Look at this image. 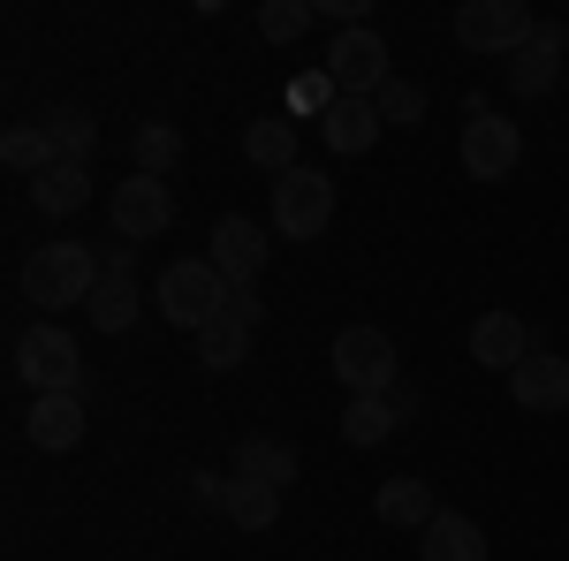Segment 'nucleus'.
<instances>
[{"instance_id": "nucleus-1", "label": "nucleus", "mask_w": 569, "mask_h": 561, "mask_svg": "<svg viewBox=\"0 0 569 561\" xmlns=\"http://www.w3.org/2000/svg\"><path fill=\"white\" fill-rule=\"evenodd\" d=\"M91 289H99V251L91 243H39L23 259V297L46 303V319L69 311V303H91Z\"/></svg>"}, {"instance_id": "nucleus-2", "label": "nucleus", "mask_w": 569, "mask_h": 561, "mask_svg": "<svg viewBox=\"0 0 569 561\" xmlns=\"http://www.w3.org/2000/svg\"><path fill=\"white\" fill-rule=\"evenodd\" d=\"M16 380L31 394H84V349H77V334L53 327V319L23 327L16 334Z\"/></svg>"}, {"instance_id": "nucleus-3", "label": "nucleus", "mask_w": 569, "mask_h": 561, "mask_svg": "<svg viewBox=\"0 0 569 561\" xmlns=\"http://www.w3.org/2000/svg\"><path fill=\"white\" fill-rule=\"evenodd\" d=\"M220 303H228V281L213 273V259H176L152 281V311L168 327H182V334H206L220 319Z\"/></svg>"}, {"instance_id": "nucleus-4", "label": "nucleus", "mask_w": 569, "mask_h": 561, "mask_svg": "<svg viewBox=\"0 0 569 561\" xmlns=\"http://www.w3.org/2000/svg\"><path fill=\"white\" fill-rule=\"evenodd\" d=\"M525 160V130L509 114H493L486 99H463V168L471 182H509Z\"/></svg>"}, {"instance_id": "nucleus-5", "label": "nucleus", "mask_w": 569, "mask_h": 561, "mask_svg": "<svg viewBox=\"0 0 569 561\" xmlns=\"http://www.w3.org/2000/svg\"><path fill=\"white\" fill-rule=\"evenodd\" d=\"M327 357H335V380H342L350 394H395V388H402L395 342L380 334V327H342Z\"/></svg>"}, {"instance_id": "nucleus-6", "label": "nucleus", "mask_w": 569, "mask_h": 561, "mask_svg": "<svg viewBox=\"0 0 569 561\" xmlns=\"http://www.w3.org/2000/svg\"><path fill=\"white\" fill-rule=\"evenodd\" d=\"M107 220H114L122 243H152V236L176 228V190H168L160 174H130V182L107 190Z\"/></svg>"}, {"instance_id": "nucleus-7", "label": "nucleus", "mask_w": 569, "mask_h": 561, "mask_svg": "<svg viewBox=\"0 0 569 561\" xmlns=\"http://www.w3.org/2000/svg\"><path fill=\"white\" fill-rule=\"evenodd\" d=\"M327 220H335V182L319 168H289L273 182V228L289 236V243H311V236H327Z\"/></svg>"}, {"instance_id": "nucleus-8", "label": "nucleus", "mask_w": 569, "mask_h": 561, "mask_svg": "<svg viewBox=\"0 0 569 561\" xmlns=\"http://www.w3.org/2000/svg\"><path fill=\"white\" fill-rule=\"evenodd\" d=\"M531 8L525 0H463L456 8V39L471 46V53H525L531 46Z\"/></svg>"}, {"instance_id": "nucleus-9", "label": "nucleus", "mask_w": 569, "mask_h": 561, "mask_svg": "<svg viewBox=\"0 0 569 561\" xmlns=\"http://www.w3.org/2000/svg\"><path fill=\"white\" fill-rule=\"evenodd\" d=\"M327 77H335V91H350V99H372V91L388 84V39L372 31V23H357V31H335V46H327Z\"/></svg>"}, {"instance_id": "nucleus-10", "label": "nucleus", "mask_w": 569, "mask_h": 561, "mask_svg": "<svg viewBox=\"0 0 569 561\" xmlns=\"http://www.w3.org/2000/svg\"><path fill=\"white\" fill-rule=\"evenodd\" d=\"M206 243H213L206 259H213V273L228 281V289H259V273H266V251H273V243H266V228H259V220H243V213H220Z\"/></svg>"}, {"instance_id": "nucleus-11", "label": "nucleus", "mask_w": 569, "mask_h": 561, "mask_svg": "<svg viewBox=\"0 0 569 561\" xmlns=\"http://www.w3.org/2000/svg\"><path fill=\"white\" fill-rule=\"evenodd\" d=\"M562 61H569V31H562V23H539L525 53H509V69H501V77H509L517 99H547V91L562 84Z\"/></svg>"}, {"instance_id": "nucleus-12", "label": "nucleus", "mask_w": 569, "mask_h": 561, "mask_svg": "<svg viewBox=\"0 0 569 561\" xmlns=\"http://www.w3.org/2000/svg\"><path fill=\"white\" fill-rule=\"evenodd\" d=\"M525 357H539V334H531L517 311H486L479 327H471V364H486V372H517Z\"/></svg>"}, {"instance_id": "nucleus-13", "label": "nucleus", "mask_w": 569, "mask_h": 561, "mask_svg": "<svg viewBox=\"0 0 569 561\" xmlns=\"http://www.w3.org/2000/svg\"><path fill=\"white\" fill-rule=\"evenodd\" d=\"M23 432H31V448H46V455H69L84 440V394H31Z\"/></svg>"}, {"instance_id": "nucleus-14", "label": "nucleus", "mask_w": 569, "mask_h": 561, "mask_svg": "<svg viewBox=\"0 0 569 561\" xmlns=\"http://www.w3.org/2000/svg\"><path fill=\"white\" fill-rule=\"evenodd\" d=\"M509 394H517V410H569V357H555V349L525 357L509 372Z\"/></svg>"}, {"instance_id": "nucleus-15", "label": "nucleus", "mask_w": 569, "mask_h": 561, "mask_svg": "<svg viewBox=\"0 0 569 561\" xmlns=\"http://www.w3.org/2000/svg\"><path fill=\"white\" fill-rule=\"evenodd\" d=\"M380 130H388V122H380V107H372V99H350V91H342V99L319 114V137H327L342 160L372 152V144H380Z\"/></svg>"}, {"instance_id": "nucleus-16", "label": "nucleus", "mask_w": 569, "mask_h": 561, "mask_svg": "<svg viewBox=\"0 0 569 561\" xmlns=\"http://www.w3.org/2000/svg\"><path fill=\"white\" fill-rule=\"evenodd\" d=\"M372 517L388 523V531H426V523L440 517V501H433V485H426V478H388V485H380V493H372Z\"/></svg>"}, {"instance_id": "nucleus-17", "label": "nucleus", "mask_w": 569, "mask_h": 561, "mask_svg": "<svg viewBox=\"0 0 569 561\" xmlns=\"http://www.w3.org/2000/svg\"><path fill=\"white\" fill-rule=\"evenodd\" d=\"M418 561H486V531L463 509H440L426 531H418Z\"/></svg>"}, {"instance_id": "nucleus-18", "label": "nucleus", "mask_w": 569, "mask_h": 561, "mask_svg": "<svg viewBox=\"0 0 569 561\" xmlns=\"http://www.w3.org/2000/svg\"><path fill=\"white\" fill-rule=\"evenodd\" d=\"M243 160H251V168H266L273 182H281L289 168H305V160H297V122H289V114L251 122V130H243Z\"/></svg>"}, {"instance_id": "nucleus-19", "label": "nucleus", "mask_w": 569, "mask_h": 561, "mask_svg": "<svg viewBox=\"0 0 569 561\" xmlns=\"http://www.w3.org/2000/svg\"><path fill=\"white\" fill-rule=\"evenodd\" d=\"M31 206H39V213H84L91 206V168L84 160H61V168H46L39 182H31Z\"/></svg>"}, {"instance_id": "nucleus-20", "label": "nucleus", "mask_w": 569, "mask_h": 561, "mask_svg": "<svg viewBox=\"0 0 569 561\" xmlns=\"http://www.w3.org/2000/svg\"><path fill=\"white\" fill-rule=\"evenodd\" d=\"M228 478H251V485H273V493H281V485H289V478H297V448H289V440H243V448H236V471Z\"/></svg>"}, {"instance_id": "nucleus-21", "label": "nucleus", "mask_w": 569, "mask_h": 561, "mask_svg": "<svg viewBox=\"0 0 569 561\" xmlns=\"http://www.w3.org/2000/svg\"><path fill=\"white\" fill-rule=\"evenodd\" d=\"M91 327H99V334H130L137 327V311H144V289H137V281H107V273H99V289H91Z\"/></svg>"}, {"instance_id": "nucleus-22", "label": "nucleus", "mask_w": 569, "mask_h": 561, "mask_svg": "<svg viewBox=\"0 0 569 561\" xmlns=\"http://www.w3.org/2000/svg\"><path fill=\"white\" fill-rule=\"evenodd\" d=\"M39 122H46V137H53V152H61V160H84V168H91V144H99L91 107H77V99H69V107H46Z\"/></svg>"}, {"instance_id": "nucleus-23", "label": "nucleus", "mask_w": 569, "mask_h": 561, "mask_svg": "<svg viewBox=\"0 0 569 561\" xmlns=\"http://www.w3.org/2000/svg\"><path fill=\"white\" fill-rule=\"evenodd\" d=\"M395 425H402V410H395L388 394H350V410H342V440L350 448H380Z\"/></svg>"}, {"instance_id": "nucleus-24", "label": "nucleus", "mask_w": 569, "mask_h": 561, "mask_svg": "<svg viewBox=\"0 0 569 561\" xmlns=\"http://www.w3.org/2000/svg\"><path fill=\"white\" fill-rule=\"evenodd\" d=\"M220 517L236 523V531H266V523L281 517V493H273V485H251V478H228V493H220Z\"/></svg>"}, {"instance_id": "nucleus-25", "label": "nucleus", "mask_w": 569, "mask_h": 561, "mask_svg": "<svg viewBox=\"0 0 569 561\" xmlns=\"http://www.w3.org/2000/svg\"><path fill=\"white\" fill-rule=\"evenodd\" d=\"M0 160H8L16 174H31V182H39L46 168H61V152H53V137H46V122H16V130L0 137Z\"/></svg>"}, {"instance_id": "nucleus-26", "label": "nucleus", "mask_w": 569, "mask_h": 561, "mask_svg": "<svg viewBox=\"0 0 569 561\" xmlns=\"http://www.w3.org/2000/svg\"><path fill=\"white\" fill-rule=\"evenodd\" d=\"M190 349H198V364H206V372H236V364L251 357V327H236V319H213L206 334H190Z\"/></svg>"}, {"instance_id": "nucleus-27", "label": "nucleus", "mask_w": 569, "mask_h": 561, "mask_svg": "<svg viewBox=\"0 0 569 561\" xmlns=\"http://www.w3.org/2000/svg\"><path fill=\"white\" fill-rule=\"evenodd\" d=\"M130 152H137V174H160V182H168V168L182 160V130L176 122H137Z\"/></svg>"}, {"instance_id": "nucleus-28", "label": "nucleus", "mask_w": 569, "mask_h": 561, "mask_svg": "<svg viewBox=\"0 0 569 561\" xmlns=\"http://www.w3.org/2000/svg\"><path fill=\"white\" fill-rule=\"evenodd\" d=\"M311 16H319V0H266L259 8V39L266 46H297L311 31Z\"/></svg>"}, {"instance_id": "nucleus-29", "label": "nucleus", "mask_w": 569, "mask_h": 561, "mask_svg": "<svg viewBox=\"0 0 569 561\" xmlns=\"http://www.w3.org/2000/svg\"><path fill=\"white\" fill-rule=\"evenodd\" d=\"M372 107H380L388 130H418V122H426V91L410 84V77H388V84L372 91Z\"/></svg>"}, {"instance_id": "nucleus-30", "label": "nucleus", "mask_w": 569, "mask_h": 561, "mask_svg": "<svg viewBox=\"0 0 569 561\" xmlns=\"http://www.w3.org/2000/svg\"><path fill=\"white\" fill-rule=\"evenodd\" d=\"M220 319H236V327H259V319H266L259 289H228V303H220Z\"/></svg>"}, {"instance_id": "nucleus-31", "label": "nucleus", "mask_w": 569, "mask_h": 561, "mask_svg": "<svg viewBox=\"0 0 569 561\" xmlns=\"http://www.w3.org/2000/svg\"><path fill=\"white\" fill-rule=\"evenodd\" d=\"M99 273H107V281H137V243H107V251H99Z\"/></svg>"}]
</instances>
